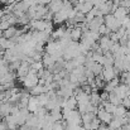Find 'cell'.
Listing matches in <instances>:
<instances>
[{
	"label": "cell",
	"mask_w": 130,
	"mask_h": 130,
	"mask_svg": "<svg viewBox=\"0 0 130 130\" xmlns=\"http://www.w3.org/2000/svg\"><path fill=\"white\" fill-rule=\"evenodd\" d=\"M104 24L111 32H118V29L121 27V23L114 17V14H106V15H104Z\"/></svg>",
	"instance_id": "cell-1"
},
{
	"label": "cell",
	"mask_w": 130,
	"mask_h": 130,
	"mask_svg": "<svg viewBox=\"0 0 130 130\" xmlns=\"http://www.w3.org/2000/svg\"><path fill=\"white\" fill-rule=\"evenodd\" d=\"M101 75H102V77H104L105 82H107V81L112 80L114 77H116V76L119 75V72L114 68V66H104Z\"/></svg>",
	"instance_id": "cell-2"
},
{
	"label": "cell",
	"mask_w": 130,
	"mask_h": 130,
	"mask_svg": "<svg viewBox=\"0 0 130 130\" xmlns=\"http://www.w3.org/2000/svg\"><path fill=\"white\" fill-rule=\"evenodd\" d=\"M97 107H99V110H97V112H96V116L99 118V120H100L101 123H104V124H109V123L112 120V114L105 111L101 104H100Z\"/></svg>",
	"instance_id": "cell-3"
},
{
	"label": "cell",
	"mask_w": 130,
	"mask_h": 130,
	"mask_svg": "<svg viewBox=\"0 0 130 130\" xmlns=\"http://www.w3.org/2000/svg\"><path fill=\"white\" fill-rule=\"evenodd\" d=\"M82 33H84V30L80 25H73L72 28H70V37L75 42H78L82 38Z\"/></svg>",
	"instance_id": "cell-4"
},
{
	"label": "cell",
	"mask_w": 130,
	"mask_h": 130,
	"mask_svg": "<svg viewBox=\"0 0 130 130\" xmlns=\"http://www.w3.org/2000/svg\"><path fill=\"white\" fill-rule=\"evenodd\" d=\"M39 107H43V106H41V105H39L37 96L30 95V96H29V100H28V105H27V109L29 110V112L34 114V112H36V111H37Z\"/></svg>",
	"instance_id": "cell-5"
},
{
	"label": "cell",
	"mask_w": 130,
	"mask_h": 130,
	"mask_svg": "<svg viewBox=\"0 0 130 130\" xmlns=\"http://www.w3.org/2000/svg\"><path fill=\"white\" fill-rule=\"evenodd\" d=\"M97 42H99L100 48H101L104 52H107V51H110L111 45H112V43H114V42L110 39V37H109V36H101V37H100V39H99Z\"/></svg>",
	"instance_id": "cell-6"
},
{
	"label": "cell",
	"mask_w": 130,
	"mask_h": 130,
	"mask_svg": "<svg viewBox=\"0 0 130 130\" xmlns=\"http://www.w3.org/2000/svg\"><path fill=\"white\" fill-rule=\"evenodd\" d=\"M112 14H114V17H115V18L121 23V22L128 17V14H129V9H126L125 6H123V5H121V6H118Z\"/></svg>",
	"instance_id": "cell-7"
},
{
	"label": "cell",
	"mask_w": 130,
	"mask_h": 130,
	"mask_svg": "<svg viewBox=\"0 0 130 130\" xmlns=\"http://www.w3.org/2000/svg\"><path fill=\"white\" fill-rule=\"evenodd\" d=\"M29 70H30V64H29L28 62H22V63L19 64L18 70L15 71V72H17L15 75H17L19 78H23V77H25V76L28 75Z\"/></svg>",
	"instance_id": "cell-8"
},
{
	"label": "cell",
	"mask_w": 130,
	"mask_h": 130,
	"mask_svg": "<svg viewBox=\"0 0 130 130\" xmlns=\"http://www.w3.org/2000/svg\"><path fill=\"white\" fill-rule=\"evenodd\" d=\"M63 3H64L63 0H51V3L48 4V10L54 14V13H57L62 9Z\"/></svg>",
	"instance_id": "cell-9"
},
{
	"label": "cell",
	"mask_w": 130,
	"mask_h": 130,
	"mask_svg": "<svg viewBox=\"0 0 130 130\" xmlns=\"http://www.w3.org/2000/svg\"><path fill=\"white\" fill-rule=\"evenodd\" d=\"M10 110H11V104L10 102L0 101V118H5V116L10 115Z\"/></svg>",
	"instance_id": "cell-10"
},
{
	"label": "cell",
	"mask_w": 130,
	"mask_h": 130,
	"mask_svg": "<svg viewBox=\"0 0 130 130\" xmlns=\"http://www.w3.org/2000/svg\"><path fill=\"white\" fill-rule=\"evenodd\" d=\"M45 92H48V87L45 86V85H36L34 87H32L30 88V95H33V96H38V95H41V93H45Z\"/></svg>",
	"instance_id": "cell-11"
},
{
	"label": "cell",
	"mask_w": 130,
	"mask_h": 130,
	"mask_svg": "<svg viewBox=\"0 0 130 130\" xmlns=\"http://www.w3.org/2000/svg\"><path fill=\"white\" fill-rule=\"evenodd\" d=\"M126 112H128V109H126L125 106H123V105H119V106H116L115 111L112 112V118H121V116H125Z\"/></svg>",
	"instance_id": "cell-12"
},
{
	"label": "cell",
	"mask_w": 130,
	"mask_h": 130,
	"mask_svg": "<svg viewBox=\"0 0 130 130\" xmlns=\"http://www.w3.org/2000/svg\"><path fill=\"white\" fill-rule=\"evenodd\" d=\"M66 126H67V123L66 120L61 119V120H57L53 123L52 125V130H66Z\"/></svg>",
	"instance_id": "cell-13"
},
{
	"label": "cell",
	"mask_w": 130,
	"mask_h": 130,
	"mask_svg": "<svg viewBox=\"0 0 130 130\" xmlns=\"http://www.w3.org/2000/svg\"><path fill=\"white\" fill-rule=\"evenodd\" d=\"M42 63H43V66L45 68H48V67H51L52 64H54V59L52 58V56L51 54H43V57H42Z\"/></svg>",
	"instance_id": "cell-14"
},
{
	"label": "cell",
	"mask_w": 130,
	"mask_h": 130,
	"mask_svg": "<svg viewBox=\"0 0 130 130\" xmlns=\"http://www.w3.org/2000/svg\"><path fill=\"white\" fill-rule=\"evenodd\" d=\"M101 105H102L104 110L107 111V112H110V114H112L115 111V109H116V106L114 104H111L110 101H104V102H101Z\"/></svg>",
	"instance_id": "cell-15"
},
{
	"label": "cell",
	"mask_w": 130,
	"mask_h": 130,
	"mask_svg": "<svg viewBox=\"0 0 130 130\" xmlns=\"http://www.w3.org/2000/svg\"><path fill=\"white\" fill-rule=\"evenodd\" d=\"M30 68L34 70L36 72H38V71H41L42 68H44V66H43V63H42V61H34V62L30 64Z\"/></svg>",
	"instance_id": "cell-16"
},
{
	"label": "cell",
	"mask_w": 130,
	"mask_h": 130,
	"mask_svg": "<svg viewBox=\"0 0 130 130\" xmlns=\"http://www.w3.org/2000/svg\"><path fill=\"white\" fill-rule=\"evenodd\" d=\"M100 124H101V121L99 120L97 116H95V118L92 119V121L90 123V129L91 130H97L99 129V126H100Z\"/></svg>",
	"instance_id": "cell-17"
},
{
	"label": "cell",
	"mask_w": 130,
	"mask_h": 130,
	"mask_svg": "<svg viewBox=\"0 0 130 130\" xmlns=\"http://www.w3.org/2000/svg\"><path fill=\"white\" fill-rule=\"evenodd\" d=\"M9 27H10V24H9L8 20H0V30H1V32H4V30L8 29Z\"/></svg>",
	"instance_id": "cell-18"
},
{
	"label": "cell",
	"mask_w": 130,
	"mask_h": 130,
	"mask_svg": "<svg viewBox=\"0 0 130 130\" xmlns=\"http://www.w3.org/2000/svg\"><path fill=\"white\" fill-rule=\"evenodd\" d=\"M100 100H101V102H104V101H109V92L104 91L102 93H100Z\"/></svg>",
	"instance_id": "cell-19"
},
{
	"label": "cell",
	"mask_w": 130,
	"mask_h": 130,
	"mask_svg": "<svg viewBox=\"0 0 130 130\" xmlns=\"http://www.w3.org/2000/svg\"><path fill=\"white\" fill-rule=\"evenodd\" d=\"M51 3V0H39V4H42V5H48Z\"/></svg>",
	"instance_id": "cell-20"
}]
</instances>
